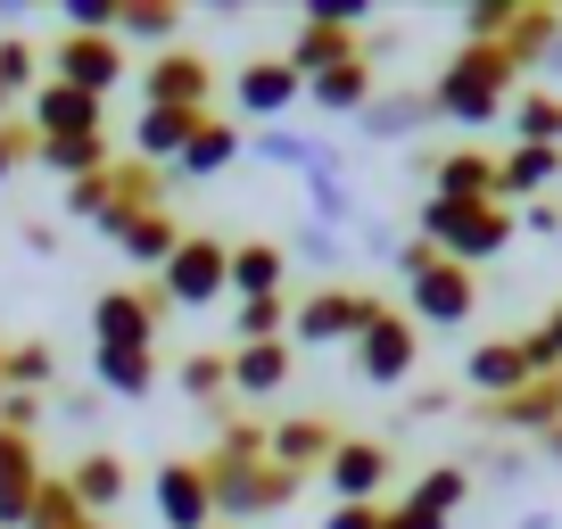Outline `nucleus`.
I'll return each instance as SVG.
<instances>
[{
	"mask_svg": "<svg viewBox=\"0 0 562 529\" xmlns=\"http://www.w3.org/2000/svg\"><path fill=\"white\" fill-rule=\"evenodd\" d=\"M414 232L430 248H439L447 264H496L513 248V232H521V207H505V199H472V207H463V199H422L414 207Z\"/></svg>",
	"mask_w": 562,
	"mask_h": 529,
	"instance_id": "nucleus-1",
	"label": "nucleus"
},
{
	"mask_svg": "<svg viewBox=\"0 0 562 529\" xmlns=\"http://www.w3.org/2000/svg\"><path fill=\"white\" fill-rule=\"evenodd\" d=\"M513 58H505V42H463V50H447V67H439V83H430V108H439L447 124H496L513 108Z\"/></svg>",
	"mask_w": 562,
	"mask_h": 529,
	"instance_id": "nucleus-2",
	"label": "nucleus"
},
{
	"mask_svg": "<svg viewBox=\"0 0 562 529\" xmlns=\"http://www.w3.org/2000/svg\"><path fill=\"white\" fill-rule=\"evenodd\" d=\"M166 166H140V158H116V166H100V175H83V182H67V215H83L91 232H108L116 240L133 215H149V207H166Z\"/></svg>",
	"mask_w": 562,
	"mask_h": 529,
	"instance_id": "nucleus-3",
	"label": "nucleus"
},
{
	"mask_svg": "<svg viewBox=\"0 0 562 529\" xmlns=\"http://www.w3.org/2000/svg\"><path fill=\"white\" fill-rule=\"evenodd\" d=\"M199 463H207V488H215V521H232V529H240V521H265V513H281L290 496L306 488V480H299V472H281L273 455H265V463H240V455H215V447H207Z\"/></svg>",
	"mask_w": 562,
	"mask_h": 529,
	"instance_id": "nucleus-4",
	"label": "nucleus"
},
{
	"mask_svg": "<svg viewBox=\"0 0 562 529\" xmlns=\"http://www.w3.org/2000/svg\"><path fill=\"white\" fill-rule=\"evenodd\" d=\"M158 331H166L158 282H116L91 299V348H158Z\"/></svg>",
	"mask_w": 562,
	"mask_h": 529,
	"instance_id": "nucleus-5",
	"label": "nucleus"
},
{
	"mask_svg": "<svg viewBox=\"0 0 562 529\" xmlns=\"http://www.w3.org/2000/svg\"><path fill=\"white\" fill-rule=\"evenodd\" d=\"M166 306H215L232 290V240H215V232H182L175 264L158 273Z\"/></svg>",
	"mask_w": 562,
	"mask_h": 529,
	"instance_id": "nucleus-6",
	"label": "nucleus"
},
{
	"mask_svg": "<svg viewBox=\"0 0 562 529\" xmlns=\"http://www.w3.org/2000/svg\"><path fill=\"white\" fill-rule=\"evenodd\" d=\"M414 364H422V323L405 306H381L364 323V339H356V372L372 389H397V381H414Z\"/></svg>",
	"mask_w": 562,
	"mask_h": 529,
	"instance_id": "nucleus-7",
	"label": "nucleus"
},
{
	"mask_svg": "<svg viewBox=\"0 0 562 529\" xmlns=\"http://www.w3.org/2000/svg\"><path fill=\"white\" fill-rule=\"evenodd\" d=\"M414 290V299H405V315L422 323V331H456V323H472L480 315V273L472 264H430V273H422V282H405Z\"/></svg>",
	"mask_w": 562,
	"mask_h": 529,
	"instance_id": "nucleus-8",
	"label": "nucleus"
},
{
	"mask_svg": "<svg viewBox=\"0 0 562 529\" xmlns=\"http://www.w3.org/2000/svg\"><path fill=\"white\" fill-rule=\"evenodd\" d=\"M149 505H158L166 529H215V488H207V463L199 455H166L149 472Z\"/></svg>",
	"mask_w": 562,
	"mask_h": 529,
	"instance_id": "nucleus-9",
	"label": "nucleus"
},
{
	"mask_svg": "<svg viewBox=\"0 0 562 529\" xmlns=\"http://www.w3.org/2000/svg\"><path fill=\"white\" fill-rule=\"evenodd\" d=\"M124 75H133V67H124L116 34H58L50 42V83H75V91H91V100H108Z\"/></svg>",
	"mask_w": 562,
	"mask_h": 529,
	"instance_id": "nucleus-10",
	"label": "nucleus"
},
{
	"mask_svg": "<svg viewBox=\"0 0 562 529\" xmlns=\"http://www.w3.org/2000/svg\"><path fill=\"white\" fill-rule=\"evenodd\" d=\"M381 315V299L372 290H315V299L290 306V339H315V348H331V339H364V323Z\"/></svg>",
	"mask_w": 562,
	"mask_h": 529,
	"instance_id": "nucleus-11",
	"label": "nucleus"
},
{
	"mask_svg": "<svg viewBox=\"0 0 562 529\" xmlns=\"http://www.w3.org/2000/svg\"><path fill=\"white\" fill-rule=\"evenodd\" d=\"M480 430H496V439H546V430L562 423V372H538L529 389H513V397H488V406H472Z\"/></svg>",
	"mask_w": 562,
	"mask_h": 529,
	"instance_id": "nucleus-12",
	"label": "nucleus"
},
{
	"mask_svg": "<svg viewBox=\"0 0 562 529\" xmlns=\"http://www.w3.org/2000/svg\"><path fill=\"white\" fill-rule=\"evenodd\" d=\"M25 124H34L42 142H91V133H108V100H91V91L50 83V75H42V91H34V108H25Z\"/></svg>",
	"mask_w": 562,
	"mask_h": 529,
	"instance_id": "nucleus-13",
	"label": "nucleus"
},
{
	"mask_svg": "<svg viewBox=\"0 0 562 529\" xmlns=\"http://www.w3.org/2000/svg\"><path fill=\"white\" fill-rule=\"evenodd\" d=\"M215 100V67L199 50H158L140 67V108H207Z\"/></svg>",
	"mask_w": 562,
	"mask_h": 529,
	"instance_id": "nucleus-14",
	"label": "nucleus"
},
{
	"mask_svg": "<svg viewBox=\"0 0 562 529\" xmlns=\"http://www.w3.org/2000/svg\"><path fill=\"white\" fill-rule=\"evenodd\" d=\"M414 175L430 182V199H496V158L488 149H414Z\"/></svg>",
	"mask_w": 562,
	"mask_h": 529,
	"instance_id": "nucleus-15",
	"label": "nucleus"
},
{
	"mask_svg": "<svg viewBox=\"0 0 562 529\" xmlns=\"http://www.w3.org/2000/svg\"><path fill=\"white\" fill-rule=\"evenodd\" d=\"M232 100H240V116L281 124L290 108L306 100V83H299V67H290V58H248V67L232 75Z\"/></svg>",
	"mask_w": 562,
	"mask_h": 529,
	"instance_id": "nucleus-16",
	"label": "nucleus"
},
{
	"mask_svg": "<svg viewBox=\"0 0 562 529\" xmlns=\"http://www.w3.org/2000/svg\"><path fill=\"white\" fill-rule=\"evenodd\" d=\"M381 480H389V447L381 439H339V455L323 463L331 505H381Z\"/></svg>",
	"mask_w": 562,
	"mask_h": 529,
	"instance_id": "nucleus-17",
	"label": "nucleus"
},
{
	"mask_svg": "<svg viewBox=\"0 0 562 529\" xmlns=\"http://www.w3.org/2000/svg\"><path fill=\"white\" fill-rule=\"evenodd\" d=\"M42 480H50L42 447H34V439H18V430H0V529H25V513H34Z\"/></svg>",
	"mask_w": 562,
	"mask_h": 529,
	"instance_id": "nucleus-18",
	"label": "nucleus"
},
{
	"mask_svg": "<svg viewBox=\"0 0 562 529\" xmlns=\"http://www.w3.org/2000/svg\"><path fill=\"white\" fill-rule=\"evenodd\" d=\"M538 372H529V356H521V339H480L472 356H463V389H472V406H488V397H513V389H529Z\"/></svg>",
	"mask_w": 562,
	"mask_h": 529,
	"instance_id": "nucleus-19",
	"label": "nucleus"
},
{
	"mask_svg": "<svg viewBox=\"0 0 562 529\" xmlns=\"http://www.w3.org/2000/svg\"><path fill=\"white\" fill-rule=\"evenodd\" d=\"M199 124H207V108H140V124H133V158L175 175L182 149L199 142Z\"/></svg>",
	"mask_w": 562,
	"mask_h": 529,
	"instance_id": "nucleus-20",
	"label": "nucleus"
},
{
	"mask_svg": "<svg viewBox=\"0 0 562 529\" xmlns=\"http://www.w3.org/2000/svg\"><path fill=\"white\" fill-rule=\"evenodd\" d=\"M67 488H75V505H83L91 521H108V513L124 505V488H133V463H124L116 447H91V455L67 463Z\"/></svg>",
	"mask_w": 562,
	"mask_h": 529,
	"instance_id": "nucleus-21",
	"label": "nucleus"
},
{
	"mask_svg": "<svg viewBox=\"0 0 562 529\" xmlns=\"http://www.w3.org/2000/svg\"><path fill=\"white\" fill-rule=\"evenodd\" d=\"M356 124H364V142H414L422 124H439V108H430V83L422 91L414 83H381V100H372Z\"/></svg>",
	"mask_w": 562,
	"mask_h": 529,
	"instance_id": "nucleus-22",
	"label": "nucleus"
},
{
	"mask_svg": "<svg viewBox=\"0 0 562 529\" xmlns=\"http://www.w3.org/2000/svg\"><path fill=\"white\" fill-rule=\"evenodd\" d=\"M290 67H299V83H315V75H331V67H348V58H372V34H339V25H306L299 18V34H290Z\"/></svg>",
	"mask_w": 562,
	"mask_h": 529,
	"instance_id": "nucleus-23",
	"label": "nucleus"
},
{
	"mask_svg": "<svg viewBox=\"0 0 562 529\" xmlns=\"http://www.w3.org/2000/svg\"><path fill=\"white\" fill-rule=\"evenodd\" d=\"M290 372H299L290 339H248V348H232V397H281Z\"/></svg>",
	"mask_w": 562,
	"mask_h": 529,
	"instance_id": "nucleus-24",
	"label": "nucleus"
},
{
	"mask_svg": "<svg viewBox=\"0 0 562 529\" xmlns=\"http://www.w3.org/2000/svg\"><path fill=\"white\" fill-rule=\"evenodd\" d=\"M339 439H348V430H331L323 414H290V423H273V463L306 480V472H323V463L339 455Z\"/></svg>",
	"mask_w": 562,
	"mask_h": 529,
	"instance_id": "nucleus-25",
	"label": "nucleus"
},
{
	"mask_svg": "<svg viewBox=\"0 0 562 529\" xmlns=\"http://www.w3.org/2000/svg\"><path fill=\"white\" fill-rule=\"evenodd\" d=\"M554 182H562V149L513 142L505 158H496V199H505V207H513V199H521V207H529V199H546V191H554Z\"/></svg>",
	"mask_w": 562,
	"mask_h": 529,
	"instance_id": "nucleus-26",
	"label": "nucleus"
},
{
	"mask_svg": "<svg viewBox=\"0 0 562 529\" xmlns=\"http://www.w3.org/2000/svg\"><path fill=\"white\" fill-rule=\"evenodd\" d=\"M290 282V248L281 240H232V290L240 299H281Z\"/></svg>",
	"mask_w": 562,
	"mask_h": 529,
	"instance_id": "nucleus-27",
	"label": "nucleus"
},
{
	"mask_svg": "<svg viewBox=\"0 0 562 529\" xmlns=\"http://www.w3.org/2000/svg\"><path fill=\"white\" fill-rule=\"evenodd\" d=\"M100 397H149L158 389V348H91Z\"/></svg>",
	"mask_w": 562,
	"mask_h": 529,
	"instance_id": "nucleus-28",
	"label": "nucleus"
},
{
	"mask_svg": "<svg viewBox=\"0 0 562 529\" xmlns=\"http://www.w3.org/2000/svg\"><path fill=\"white\" fill-rule=\"evenodd\" d=\"M240 149H248V133H240V124H232V116H215V108H207V124H199V142L182 149L175 182H207V175H224V166L240 158Z\"/></svg>",
	"mask_w": 562,
	"mask_h": 529,
	"instance_id": "nucleus-29",
	"label": "nucleus"
},
{
	"mask_svg": "<svg viewBox=\"0 0 562 529\" xmlns=\"http://www.w3.org/2000/svg\"><path fill=\"white\" fill-rule=\"evenodd\" d=\"M116 248H124L133 264H149V273H166V264H175V248H182V215H175V207L133 215V224L116 232Z\"/></svg>",
	"mask_w": 562,
	"mask_h": 529,
	"instance_id": "nucleus-30",
	"label": "nucleus"
},
{
	"mask_svg": "<svg viewBox=\"0 0 562 529\" xmlns=\"http://www.w3.org/2000/svg\"><path fill=\"white\" fill-rule=\"evenodd\" d=\"M306 100L331 108V116H364V108L381 100V75H372V58H348V67L315 75V83H306Z\"/></svg>",
	"mask_w": 562,
	"mask_h": 529,
	"instance_id": "nucleus-31",
	"label": "nucleus"
},
{
	"mask_svg": "<svg viewBox=\"0 0 562 529\" xmlns=\"http://www.w3.org/2000/svg\"><path fill=\"white\" fill-rule=\"evenodd\" d=\"M116 42L182 50V0H116Z\"/></svg>",
	"mask_w": 562,
	"mask_h": 529,
	"instance_id": "nucleus-32",
	"label": "nucleus"
},
{
	"mask_svg": "<svg viewBox=\"0 0 562 529\" xmlns=\"http://www.w3.org/2000/svg\"><path fill=\"white\" fill-rule=\"evenodd\" d=\"M554 42H562V9H546V0H529L521 18H513V34H505V58L513 67H546V58H554Z\"/></svg>",
	"mask_w": 562,
	"mask_h": 529,
	"instance_id": "nucleus-33",
	"label": "nucleus"
},
{
	"mask_svg": "<svg viewBox=\"0 0 562 529\" xmlns=\"http://www.w3.org/2000/svg\"><path fill=\"white\" fill-rule=\"evenodd\" d=\"M248 158L290 166V175H315V166H339V149L306 142V133H290V124H265V133H248Z\"/></svg>",
	"mask_w": 562,
	"mask_h": 529,
	"instance_id": "nucleus-34",
	"label": "nucleus"
},
{
	"mask_svg": "<svg viewBox=\"0 0 562 529\" xmlns=\"http://www.w3.org/2000/svg\"><path fill=\"white\" fill-rule=\"evenodd\" d=\"M175 381H182V397H191V406H207V414L232 406V356H215V348H191V356L175 364Z\"/></svg>",
	"mask_w": 562,
	"mask_h": 529,
	"instance_id": "nucleus-35",
	"label": "nucleus"
},
{
	"mask_svg": "<svg viewBox=\"0 0 562 529\" xmlns=\"http://www.w3.org/2000/svg\"><path fill=\"white\" fill-rule=\"evenodd\" d=\"M513 142H538V149H562V91H513Z\"/></svg>",
	"mask_w": 562,
	"mask_h": 529,
	"instance_id": "nucleus-36",
	"label": "nucleus"
},
{
	"mask_svg": "<svg viewBox=\"0 0 562 529\" xmlns=\"http://www.w3.org/2000/svg\"><path fill=\"white\" fill-rule=\"evenodd\" d=\"M405 496H414L422 513H439V521H456V513H463V496H472V463H430V472H422V480H414Z\"/></svg>",
	"mask_w": 562,
	"mask_h": 529,
	"instance_id": "nucleus-37",
	"label": "nucleus"
},
{
	"mask_svg": "<svg viewBox=\"0 0 562 529\" xmlns=\"http://www.w3.org/2000/svg\"><path fill=\"white\" fill-rule=\"evenodd\" d=\"M25 529H116V521H91V513L75 505L67 472H50V480H42V496H34V513H25Z\"/></svg>",
	"mask_w": 562,
	"mask_h": 529,
	"instance_id": "nucleus-38",
	"label": "nucleus"
},
{
	"mask_svg": "<svg viewBox=\"0 0 562 529\" xmlns=\"http://www.w3.org/2000/svg\"><path fill=\"white\" fill-rule=\"evenodd\" d=\"M42 166H50L58 182H83V175H100V166H116V142H108V133H91V142H42Z\"/></svg>",
	"mask_w": 562,
	"mask_h": 529,
	"instance_id": "nucleus-39",
	"label": "nucleus"
},
{
	"mask_svg": "<svg viewBox=\"0 0 562 529\" xmlns=\"http://www.w3.org/2000/svg\"><path fill=\"white\" fill-rule=\"evenodd\" d=\"M50 381H58L50 339H18V348H9V389H25V397H50Z\"/></svg>",
	"mask_w": 562,
	"mask_h": 529,
	"instance_id": "nucleus-40",
	"label": "nucleus"
},
{
	"mask_svg": "<svg viewBox=\"0 0 562 529\" xmlns=\"http://www.w3.org/2000/svg\"><path fill=\"white\" fill-rule=\"evenodd\" d=\"M232 339H290V299H240V323H232Z\"/></svg>",
	"mask_w": 562,
	"mask_h": 529,
	"instance_id": "nucleus-41",
	"label": "nucleus"
},
{
	"mask_svg": "<svg viewBox=\"0 0 562 529\" xmlns=\"http://www.w3.org/2000/svg\"><path fill=\"white\" fill-rule=\"evenodd\" d=\"M513 18H521V0H472L463 9V42H505Z\"/></svg>",
	"mask_w": 562,
	"mask_h": 529,
	"instance_id": "nucleus-42",
	"label": "nucleus"
},
{
	"mask_svg": "<svg viewBox=\"0 0 562 529\" xmlns=\"http://www.w3.org/2000/svg\"><path fill=\"white\" fill-rule=\"evenodd\" d=\"M42 50H34V42H25V34H0V83H9V91H42Z\"/></svg>",
	"mask_w": 562,
	"mask_h": 529,
	"instance_id": "nucleus-43",
	"label": "nucleus"
},
{
	"mask_svg": "<svg viewBox=\"0 0 562 529\" xmlns=\"http://www.w3.org/2000/svg\"><path fill=\"white\" fill-rule=\"evenodd\" d=\"M25 158H42V133H34V124H25V116H9V124H0V182L18 175Z\"/></svg>",
	"mask_w": 562,
	"mask_h": 529,
	"instance_id": "nucleus-44",
	"label": "nucleus"
},
{
	"mask_svg": "<svg viewBox=\"0 0 562 529\" xmlns=\"http://www.w3.org/2000/svg\"><path fill=\"white\" fill-rule=\"evenodd\" d=\"M42 414H50V397H25V389H9V397H0V430H18V439H34Z\"/></svg>",
	"mask_w": 562,
	"mask_h": 529,
	"instance_id": "nucleus-45",
	"label": "nucleus"
},
{
	"mask_svg": "<svg viewBox=\"0 0 562 529\" xmlns=\"http://www.w3.org/2000/svg\"><path fill=\"white\" fill-rule=\"evenodd\" d=\"M67 34H116V0H58Z\"/></svg>",
	"mask_w": 562,
	"mask_h": 529,
	"instance_id": "nucleus-46",
	"label": "nucleus"
},
{
	"mask_svg": "<svg viewBox=\"0 0 562 529\" xmlns=\"http://www.w3.org/2000/svg\"><path fill=\"white\" fill-rule=\"evenodd\" d=\"M323 529H389V505H331Z\"/></svg>",
	"mask_w": 562,
	"mask_h": 529,
	"instance_id": "nucleus-47",
	"label": "nucleus"
},
{
	"mask_svg": "<svg viewBox=\"0 0 562 529\" xmlns=\"http://www.w3.org/2000/svg\"><path fill=\"white\" fill-rule=\"evenodd\" d=\"M299 257H315V264H339V232H323V224H299Z\"/></svg>",
	"mask_w": 562,
	"mask_h": 529,
	"instance_id": "nucleus-48",
	"label": "nucleus"
},
{
	"mask_svg": "<svg viewBox=\"0 0 562 529\" xmlns=\"http://www.w3.org/2000/svg\"><path fill=\"white\" fill-rule=\"evenodd\" d=\"M405 414H414V423H439V414H456V397L430 381V389H414V406H405Z\"/></svg>",
	"mask_w": 562,
	"mask_h": 529,
	"instance_id": "nucleus-49",
	"label": "nucleus"
},
{
	"mask_svg": "<svg viewBox=\"0 0 562 529\" xmlns=\"http://www.w3.org/2000/svg\"><path fill=\"white\" fill-rule=\"evenodd\" d=\"M389 529H447L439 513H422L414 496H397V505H389Z\"/></svg>",
	"mask_w": 562,
	"mask_h": 529,
	"instance_id": "nucleus-50",
	"label": "nucleus"
},
{
	"mask_svg": "<svg viewBox=\"0 0 562 529\" xmlns=\"http://www.w3.org/2000/svg\"><path fill=\"white\" fill-rule=\"evenodd\" d=\"M521 224H529V232H562V207H554V199H529Z\"/></svg>",
	"mask_w": 562,
	"mask_h": 529,
	"instance_id": "nucleus-51",
	"label": "nucleus"
},
{
	"mask_svg": "<svg viewBox=\"0 0 562 529\" xmlns=\"http://www.w3.org/2000/svg\"><path fill=\"white\" fill-rule=\"evenodd\" d=\"M18 240H25V248H34V257H58V224H42V215H34V224H25V232H18Z\"/></svg>",
	"mask_w": 562,
	"mask_h": 529,
	"instance_id": "nucleus-52",
	"label": "nucleus"
},
{
	"mask_svg": "<svg viewBox=\"0 0 562 529\" xmlns=\"http://www.w3.org/2000/svg\"><path fill=\"white\" fill-rule=\"evenodd\" d=\"M538 447H546V455H554V463H562V423H554V430H546V439H538Z\"/></svg>",
	"mask_w": 562,
	"mask_h": 529,
	"instance_id": "nucleus-53",
	"label": "nucleus"
},
{
	"mask_svg": "<svg viewBox=\"0 0 562 529\" xmlns=\"http://www.w3.org/2000/svg\"><path fill=\"white\" fill-rule=\"evenodd\" d=\"M9 116H18V91H9V83H0V124H9Z\"/></svg>",
	"mask_w": 562,
	"mask_h": 529,
	"instance_id": "nucleus-54",
	"label": "nucleus"
},
{
	"mask_svg": "<svg viewBox=\"0 0 562 529\" xmlns=\"http://www.w3.org/2000/svg\"><path fill=\"white\" fill-rule=\"evenodd\" d=\"M0 397H9V339H0Z\"/></svg>",
	"mask_w": 562,
	"mask_h": 529,
	"instance_id": "nucleus-55",
	"label": "nucleus"
},
{
	"mask_svg": "<svg viewBox=\"0 0 562 529\" xmlns=\"http://www.w3.org/2000/svg\"><path fill=\"white\" fill-rule=\"evenodd\" d=\"M215 529H232V521H215Z\"/></svg>",
	"mask_w": 562,
	"mask_h": 529,
	"instance_id": "nucleus-56",
	"label": "nucleus"
}]
</instances>
